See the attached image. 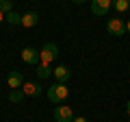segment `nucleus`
I'll return each mask as SVG.
<instances>
[{"mask_svg": "<svg viewBox=\"0 0 130 122\" xmlns=\"http://www.w3.org/2000/svg\"><path fill=\"white\" fill-rule=\"evenodd\" d=\"M67 96H70V87H67V83H54L48 87V100L50 103H65L67 100Z\"/></svg>", "mask_w": 130, "mask_h": 122, "instance_id": "1", "label": "nucleus"}, {"mask_svg": "<svg viewBox=\"0 0 130 122\" xmlns=\"http://www.w3.org/2000/svg\"><path fill=\"white\" fill-rule=\"evenodd\" d=\"M106 31H108V35H115V37H121V35L128 33L126 31V22L121 18H111L106 22Z\"/></svg>", "mask_w": 130, "mask_h": 122, "instance_id": "2", "label": "nucleus"}, {"mask_svg": "<svg viewBox=\"0 0 130 122\" xmlns=\"http://www.w3.org/2000/svg\"><path fill=\"white\" fill-rule=\"evenodd\" d=\"M39 57H41V63H52V61L59 57V46L56 44H46V46L39 50Z\"/></svg>", "mask_w": 130, "mask_h": 122, "instance_id": "3", "label": "nucleus"}, {"mask_svg": "<svg viewBox=\"0 0 130 122\" xmlns=\"http://www.w3.org/2000/svg\"><path fill=\"white\" fill-rule=\"evenodd\" d=\"M52 116H54V122H74V111L67 105H59Z\"/></svg>", "mask_w": 130, "mask_h": 122, "instance_id": "4", "label": "nucleus"}, {"mask_svg": "<svg viewBox=\"0 0 130 122\" xmlns=\"http://www.w3.org/2000/svg\"><path fill=\"white\" fill-rule=\"evenodd\" d=\"M22 61L24 63H28V66H39L41 63V57H39V50L37 48H24L22 50Z\"/></svg>", "mask_w": 130, "mask_h": 122, "instance_id": "5", "label": "nucleus"}, {"mask_svg": "<svg viewBox=\"0 0 130 122\" xmlns=\"http://www.w3.org/2000/svg\"><path fill=\"white\" fill-rule=\"evenodd\" d=\"M113 7V0H91V13L93 15H106Z\"/></svg>", "mask_w": 130, "mask_h": 122, "instance_id": "6", "label": "nucleus"}, {"mask_svg": "<svg viewBox=\"0 0 130 122\" xmlns=\"http://www.w3.org/2000/svg\"><path fill=\"white\" fill-rule=\"evenodd\" d=\"M7 83H9V87L11 89H22V85H24V79H22V74L20 72H9L7 74Z\"/></svg>", "mask_w": 130, "mask_h": 122, "instance_id": "7", "label": "nucleus"}, {"mask_svg": "<svg viewBox=\"0 0 130 122\" xmlns=\"http://www.w3.org/2000/svg\"><path fill=\"white\" fill-rule=\"evenodd\" d=\"M52 74L56 76V83H67V81H70V76H72V72L67 70L65 66H56L54 70H52Z\"/></svg>", "mask_w": 130, "mask_h": 122, "instance_id": "8", "label": "nucleus"}, {"mask_svg": "<svg viewBox=\"0 0 130 122\" xmlns=\"http://www.w3.org/2000/svg\"><path fill=\"white\" fill-rule=\"evenodd\" d=\"M37 22H39V13H37V11H28V13L22 15V26H24V28L35 26Z\"/></svg>", "mask_w": 130, "mask_h": 122, "instance_id": "9", "label": "nucleus"}, {"mask_svg": "<svg viewBox=\"0 0 130 122\" xmlns=\"http://www.w3.org/2000/svg\"><path fill=\"white\" fill-rule=\"evenodd\" d=\"M22 92L26 96H39V94H41V87H39V83L30 81V83H24L22 85Z\"/></svg>", "mask_w": 130, "mask_h": 122, "instance_id": "10", "label": "nucleus"}, {"mask_svg": "<svg viewBox=\"0 0 130 122\" xmlns=\"http://www.w3.org/2000/svg\"><path fill=\"white\" fill-rule=\"evenodd\" d=\"M50 74H52L50 63H39V70H37V76H39V79H48Z\"/></svg>", "mask_w": 130, "mask_h": 122, "instance_id": "11", "label": "nucleus"}, {"mask_svg": "<svg viewBox=\"0 0 130 122\" xmlns=\"http://www.w3.org/2000/svg\"><path fill=\"white\" fill-rule=\"evenodd\" d=\"M113 7H115V11L124 13V11L130 9V0H113Z\"/></svg>", "mask_w": 130, "mask_h": 122, "instance_id": "12", "label": "nucleus"}, {"mask_svg": "<svg viewBox=\"0 0 130 122\" xmlns=\"http://www.w3.org/2000/svg\"><path fill=\"white\" fill-rule=\"evenodd\" d=\"M0 11L2 13H11L13 11V0H0Z\"/></svg>", "mask_w": 130, "mask_h": 122, "instance_id": "13", "label": "nucleus"}, {"mask_svg": "<svg viewBox=\"0 0 130 122\" xmlns=\"http://www.w3.org/2000/svg\"><path fill=\"white\" fill-rule=\"evenodd\" d=\"M22 96H24V92H22V89H11L9 100H11V103H20V100H22Z\"/></svg>", "mask_w": 130, "mask_h": 122, "instance_id": "14", "label": "nucleus"}, {"mask_svg": "<svg viewBox=\"0 0 130 122\" xmlns=\"http://www.w3.org/2000/svg\"><path fill=\"white\" fill-rule=\"evenodd\" d=\"M7 22H11V24H22V15H18V13H7Z\"/></svg>", "mask_w": 130, "mask_h": 122, "instance_id": "15", "label": "nucleus"}, {"mask_svg": "<svg viewBox=\"0 0 130 122\" xmlns=\"http://www.w3.org/2000/svg\"><path fill=\"white\" fill-rule=\"evenodd\" d=\"M74 122H87V120H85L83 116H76V118H74Z\"/></svg>", "mask_w": 130, "mask_h": 122, "instance_id": "16", "label": "nucleus"}, {"mask_svg": "<svg viewBox=\"0 0 130 122\" xmlns=\"http://www.w3.org/2000/svg\"><path fill=\"white\" fill-rule=\"evenodd\" d=\"M126 113H128V118H130V100L126 103Z\"/></svg>", "mask_w": 130, "mask_h": 122, "instance_id": "17", "label": "nucleus"}, {"mask_svg": "<svg viewBox=\"0 0 130 122\" xmlns=\"http://www.w3.org/2000/svg\"><path fill=\"white\" fill-rule=\"evenodd\" d=\"M5 18H7V13H2V11H0V24L5 22Z\"/></svg>", "mask_w": 130, "mask_h": 122, "instance_id": "18", "label": "nucleus"}, {"mask_svg": "<svg viewBox=\"0 0 130 122\" xmlns=\"http://www.w3.org/2000/svg\"><path fill=\"white\" fill-rule=\"evenodd\" d=\"M126 31H128V33H130V20H128V22H126Z\"/></svg>", "mask_w": 130, "mask_h": 122, "instance_id": "19", "label": "nucleus"}, {"mask_svg": "<svg viewBox=\"0 0 130 122\" xmlns=\"http://www.w3.org/2000/svg\"><path fill=\"white\" fill-rule=\"evenodd\" d=\"M74 2L76 5H83V2H87V0H74Z\"/></svg>", "mask_w": 130, "mask_h": 122, "instance_id": "20", "label": "nucleus"}]
</instances>
